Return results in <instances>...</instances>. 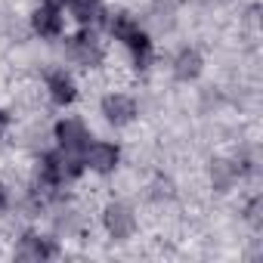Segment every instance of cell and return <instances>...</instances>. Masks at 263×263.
Listing matches in <instances>:
<instances>
[{
    "instance_id": "1",
    "label": "cell",
    "mask_w": 263,
    "mask_h": 263,
    "mask_svg": "<svg viewBox=\"0 0 263 263\" xmlns=\"http://www.w3.org/2000/svg\"><path fill=\"white\" fill-rule=\"evenodd\" d=\"M108 28H111V34L130 50V56H134V65L143 71V68H149V62H152V41H149V34L130 19V13H115L111 16V22H108Z\"/></svg>"
},
{
    "instance_id": "2",
    "label": "cell",
    "mask_w": 263,
    "mask_h": 263,
    "mask_svg": "<svg viewBox=\"0 0 263 263\" xmlns=\"http://www.w3.org/2000/svg\"><path fill=\"white\" fill-rule=\"evenodd\" d=\"M81 171H84V158H78V155H68V152H47L44 158H41V183L44 186H62V183H68V180H74V177H81Z\"/></svg>"
},
{
    "instance_id": "3",
    "label": "cell",
    "mask_w": 263,
    "mask_h": 263,
    "mask_svg": "<svg viewBox=\"0 0 263 263\" xmlns=\"http://www.w3.org/2000/svg\"><path fill=\"white\" fill-rule=\"evenodd\" d=\"M56 143L68 155H84V149L90 146V130L81 118H62L56 124Z\"/></svg>"
},
{
    "instance_id": "4",
    "label": "cell",
    "mask_w": 263,
    "mask_h": 263,
    "mask_svg": "<svg viewBox=\"0 0 263 263\" xmlns=\"http://www.w3.org/2000/svg\"><path fill=\"white\" fill-rule=\"evenodd\" d=\"M102 223H105V229H108V235L115 241H127V238H134V232H137V217H134V211H130L124 201L105 204Z\"/></svg>"
},
{
    "instance_id": "5",
    "label": "cell",
    "mask_w": 263,
    "mask_h": 263,
    "mask_svg": "<svg viewBox=\"0 0 263 263\" xmlns=\"http://www.w3.org/2000/svg\"><path fill=\"white\" fill-rule=\"evenodd\" d=\"M68 53H71V59H74L78 65H84V68H96V65L102 62V44H99L96 34L87 31V28L68 41Z\"/></svg>"
},
{
    "instance_id": "6",
    "label": "cell",
    "mask_w": 263,
    "mask_h": 263,
    "mask_svg": "<svg viewBox=\"0 0 263 263\" xmlns=\"http://www.w3.org/2000/svg\"><path fill=\"white\" fill-rule=\"evenodd\" d=\"M118 161H121V149L115 143H102L99 140V143H90L84 149V167H90L96 174H111L118 167Z\"/></svg>"
},
{
    "instance_id": "7",
    "label": "cell",
    "mask_w": 263,
    "mask_h": 263,
    "mask_svg": "<svg viewBox=\"0 0 263 263\" xmlns=\"http://www.w3.org/2000/svg\"><path fill=\"white\" fill-rule=\"evenodd\" d=\"M102 115H105L108 124L127 127L130 121L137 118V102H134V96H127V93H108V96H102Z\"/></svg>"
},
{
    "instance_id": "8",
    "label": "cell",
    "mask_w": 263,
    "mask_h": 263,
    "mask_svg": "<svg viewBox=\"0 0 263 263\" xmlns=\"http://www.w3.org/2000/svg\"><path fill=\"white\" fill-rule=\"evenodd\" d=\"M56 254H59L56 241H53V238H44V235H37V232H25V235L19 238V248H16V257H19V260H50V257H56Z\"/></svg>"
},
{
    "instance_id": "9",
    "label": "cell",
    "mask_w": 263,
    "mask_h": 263,
    "mask_svg": "<svg viewBox=\"0 0 263 263\" xmlns=\"http://www.w3.org/2000/svg\"><path fill=\"white\" fill-rule=\"evenodd\" d=\"M31 25L41 37H59L62 34V13H59V4L47 0L41 4L34 13H31Z\"/></svg>"
},
{
    "instance_id": "10",
    "label": "cell",
    "mask_w": 263,
    "mask_h": 263,
    "mask_svg": "<svg viewBox=\"0 0 263 263\" xmlns=\"http://www.w3.org/2000/svg\"><path fill=\"white\" fill-rule=\"evenodd\" d=\"M47 90H50V99H53L56 105H71L74 96H78L74 81H71V74H65V71H50V74H47Z\"/></svg>"
},
{
    "instance_id": "11",
    "label": "cell",
    "mask_w": 263,
    "mask_h": 263,
    "mask_svg": "<svg viewBox=\"0 0 263 263\" xmlns=\"http://www.w3.org/2000/svg\"><path fill=\"white\" fill-rule=\"evenodd\" d=\"M201 68H204V59H201V53L198 50H180L177 53V59H174V74H177V81H195L198 74H201Z\"/></svg>"
},
{
    "instance_id": "12",
    "label": "cell",
    "mask_w": 263,
    "mask_h": 263,
    "mask_svg": "<svg viewBox=\"0 0 263 263\" xmlns=\"http://www.w3.org/2000/svg\"><path fill=\"white\" fill-rule=\"evenodd\" d=\"M71 4V13H74V19L87 28V25H93L99 16H102V0H68Z\"/></svg>"
},
{
    "instance_id": "13",
    "label": "cell",
    "mask_w": 263,
    "mask_h": 263,
    "mask_svg": "<svg viewBox=\"0 0 263 263\" xmlns=\"http://www.w3.org/2000/svg\"><path fill=\"white\" fill-rule=\"evenodd\" d=\"M235 177H238V167H235L232 161H214V164H211V180H214V186H217L220 192H226V189L235 183Z\"/></svg>"
},
{
    "instance_id": "14",
    "label": "cell",
    "mask_w": 263,
    "mask_h": 263,
    "mask_svg": "<svg viewBox=\"0 0 263 263\" xmlns=\"http://www.w3.org/2000/svg\"><path fill=\"white\" fill-rule=\"evenodd\" d=\"M7 124H10V115H7L4 108H0V134H4V130H7Z\"/></svg>"
},
{
    "instance_id": "15",
    "label": "cell",
    "mask_w": 263,
    "mask_h": 263,
    "mask_svg": "<svg viewBox=\"0 0 263 263\" xmlns=\"http://www.w3.org/2000/svg\"><path fill=\"white\" fill-rule=\"evenodd\" d=\"M7 208V189H4V183H0V211Z\"/></svg>"
},
{
    "instance_id": "16",
    "label": "cell",
    "mask_w": 263,
    "mask_h": 263,
    "mask_svg": "<svg viewBox=\"0 0 263 263\" xmlns=\"http://www.w3.org/2000/svg\"><path fill=\"white\" fill-rule=\"evenodd\" d=\"M53 4H68V0H53Z\"/></svg>"
}]
</instances>
